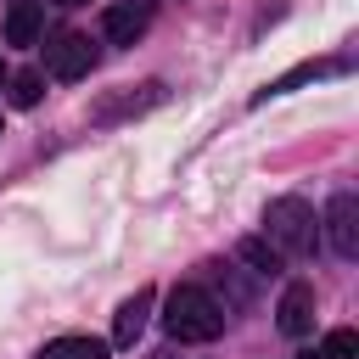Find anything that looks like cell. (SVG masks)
Instances as JSON below:
<instances>
[{"label": "cell", "instance_id": "6da1fadb", "mask_svg": "<svg viewBox=\"0 0 359 359\" xmlns=\"http://www.w3.org/2000/svg\"><path fill=\"white\" fill-rule=\"evenodd\" d=\"M163 331L174 342H219L224 337V309L202 286H174L163 303Z\"/></svg>", "mask_w": 359, "mask_h": 359}, {"label": "cell", "instance_id": "7a4b0ae2", "mask_svg": "<svg viewBox=\"0 0 359 359\" xmlns=\"http://www.w3.org/2000/svg\"><path fill=\"white\" fill-rule=\"evenodd\" d=\"M264 241L280 252V258H303V252H314V236H320V219H314V208L303 202V196H275L269 208H264Z\"/></svg>", "mask_w": 359, "mask_h": 359}, {"label": "cell", "instance_id": "3957f363", "mask_svg": "<svg viewBox=\"0 0 359 359\" xmlns=\"http://www.w3.org/2000/svg\"><path fill=\"white\" fill-rule=\"evenodd\" d=\"M163 84L157 79H146V84H129V90H107L95 107H90V123H123V118H140V112H151V107H163Z\"/></svg>", "mask_w": 359, "mask_h": 359}, {"label": "cell", "instance_id": "277c9868", "mask_svg": "<svg viewBox=\"0 0 359 359\" xmlns=\"http://www.w3.org/2000/svg\"><path fill=\"white\" fill-rule=\"evenodd\" d=\"M45 67H50L56 79H84V73L95 67V45H90V34H79V28L50 34V45H45Z\"/></svg>", "mask_w": 359, "mask_h": 359}, {"label": "cell", "instance_id": "5b68a950", "mask_svg": "<svg viewBox=\"0 0 359 359\" xmlns=\"http://www.w3.org/2000/svg\"><path fill=\"white\" fill-rule=\"evenodd\" d=\"M325 236H331V252H337V258H359V202H353L348 191L331 196V208H325Z\"/></svg>", "mask_w": 359, "mask_h": 359}, {"label": "cell", "instance_id": "8992f818", "mask_svg": "<svg viewBox=\"0 0 359 359\" xmlns=\"http://www.w3.org/2000/svg\"><path fill=\"white\" fill-rule=\"evenodd\" d=\"M146 22H151V0H118V6L101 11V34L112 45H135L146 34Z\"/></svg>", "mask_w": 359, "mask_h": 359}, {"label": "cell", "instance_id": "52a82bcc", "mask_svg": "<svg viewBox=\"0 0 359 359\" xmlns=\"http://www.w3.org/2000/svg\"><path fill=\"white\" fill-rule=\"evenodd\" d=\"M275 325H280L286 337H309V331H314V286H309V280H292V286L280 292Z\"/></svg>", "mask_w": 359, "mask_h": 359}, {"label": "cell", "instance_id": "ba28073f", "mask_svg": "<svg viewBox=\"0 0 359 359\" xmlns=\"http://www.w3.org/2000/svg\"><path fill=\"white\" fill-rule=\"evenodd\" d=\"M151 303H157V292H151V286H140V292H135V297H129V303L112 314V342H118V348H135V337L146 331Z\"/></svg>", "mask_w": 359, "mask_h": 359}, {"label": "cell", "instance_id": "9c48e42d", "mask_svg": "<svg viewBox=\"0 0 359 359\" xmlns=\"http://www.w3.org/2000/svg\"><path fill=\"white\" fill-rule=\"evenodd\" d=\"M45 34V6L39 0H11L6 11V45H39Z\"/></svg>", "mask_w": 359, "mask_h": 359}, {"label": "cell", "instance_id": "30bf717a", "mask_svg": "<svg viewBox=\"0 0 359 359\" xmlns=\"http://www.w3.org/2000/svg\"><path fill=\"white\" fill-rule=\"evenodd\" d=\"M236 258H241L252 275H280V264H286L264 236H241V241H236Z\"/></svg>", "mask_w": 359, "mask_h": 359}, {"label": "cell", "instance_id": "8fae6325", "mask_svg": "<svg viewBox=\"0 0 359 359\" xmlns=\"http://www.w3.org/2000/svg\"><path fill=\"white\" fill-rule=\"evenodd\" d=\"M39 359H107V342L101 337H56L39 348Z\"/></svg>", "mask_w": 359, "mask_h": 359}, {"label": "cell", "instance_id": "7c38bea8", "mask_svg": "<svg viewBox=\"0 0 359 359\" xmlns=\"http://www.w3.org/2000/svg\"><path fill=\"white\" fill-rule=\"evenodd\" d=\"M325 73V62H303V67H292V73H280V79H269L252 101H269V95H286V90H297V84H309V79H320Z\"/></svg>", "mask_w": 359, "mask_h": 359}, {"label": "cell", "instance_id": "4fadbf2b", "mask_svg": "<svg viewBox=\"0 0 359 359\" xmlns=\"http://www.w3.org/2000/svg\"><path fill=\"white\" fill-rule=\"evenodd\" d=\"M39 95H45V73H39V67L11 73V101H17V107H39Z\"/></svg>", "mask_w": 359, "mask_h": 359}, {"label": "cell", "instance_id": "5bb4252c", "mask_svg": "<svg viewBox=\"0 0 359 359\" xmlns=\"http://www.w3.org/2000/svg\"><path fill=\"white\" fill-rule=\"evenodd\" d=\"M320 359H359V331H348V325L325 331V348H320Z\"/></svg>", "mask_w": 359, "mask_h": 359}, {"label": "cell", "instance_id": "9a60e30c", "mask_svg": "<svg viewBox=\"0 0 359 359\" xmlns=\"http://www.w3.org/2000/svg\"><path fill=\"white\" fill-rule=\"evenodd\" d=\"M50 6H84V0H50Z\"/></svg>", "mask_w": 359, "mask_h": 359}, {"label": "cell", "instance_id": "2e32d148", "mask_svg": "<svg viewBox=\"0 0 359 359\" xmlns=\"http://www.w3.org/2000/svg\"><path fill=\"white\" fill-rule=\"evenodd\" d=\"M297 359H320V353H297Z\"/></svg>", "mask_w": 359, "mask_h": 359}]
</instances>
